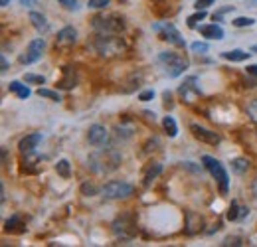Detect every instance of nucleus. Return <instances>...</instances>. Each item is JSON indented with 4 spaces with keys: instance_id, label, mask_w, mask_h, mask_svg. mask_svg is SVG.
Returning a JSON list of instances; mask_svg holds the SVG:
<instances>
[{
    "instance_id": "f257e3e1",
    "label": "nucleus",
    "mask_w": 257,
    "mask_h": 247,
    "mask_svg": "<svg viewBox=\"0 0 257 247\" xmlns=\"http://www.w3.org/2000/svg\"><path fill=\"white\" fill-rule=\"evenodd\" d=\"M123 157L117 152V150H113V148H101L97 150L95 154H91L89 157V168L97 174H109L113 170H117L119 164H121Z\"/></svg>"
},
{
    "instance_id": "f03ea898",
    "label": "nucleus",
    "mask_w": 257,
    "mask_h": 247,
    "mask_svg": "<svg viewBox=\"0 0 257 247\" xmlns=\"http://www.w3.org/2000/svg\"><path fill=\"white\" fill-rule=\"evenodd\" d=\"M91 26L99 34H119L125 30V18L117 14H103L91 20Z\"/></svg>"
},
{
    "instance_id": "7ed1b4c3",
    "label": "nucleus",
    "mask_w": 257,
    "mask_h": 247,
    "mask_svg": "<svg viewBox=\"0 0 257 247\" xmlns=\"http://www.w3.org/2000/svg\"><path fill=\"white\" fill-rule=\"evenodd\" d=\"M202 164L212 174V178H216L218 186H220V192L227 194V188H230V176H227V170L223 168V164L218 159L210 157V154H204V157H202Z\"/></svg>"
},
{
    "instance_id": "20e7f679",
    "label": "nucleus",
    "mask_w": 257,
    "mask_h": 247,
    "mask_svg": "<svg viewBox=\"0 0 257 247\" xmlns=\"http://www.w3.org/2000/svg\"><path fill=\"white\" fill-rule=\"evenodd\" d=\"M158 61L164 66L168 77H178L188 70V61L184 57H180L178 53H174V52H162L158 55Z\"/></svg>"
},
{
    "instance_id": "39448f33",
    "label": "nucleus",
    "mask_w": 257,
    "mask_h": 247,
    "mask_svg": "<svg viewBox=\"0 0 257 247\" xmlns=\"http://www.w3.org/2000/svg\"><path fill=\"white\" fill-rule=\"evenodd\" d=\"M113 233H115L121 241H131L137 235V222H135V215L131 213H121L119 218L113 222Z\"/></svg>"
},
{
    "instance_id": "423d86ee",
    "label": "nucleus",
    "mask_w": 257,
    "mask_h": 247,
    "mask_svg": "<svg viewBox=\"0 0 257 247\" xmlns=\"http://www.w3.org/2000/svg\"><path fill=\"white\" fill-rule=\"evenodd\" d=\"M101 192H103V196L107 200H125V198L133 196L135 188H133V184H129V182L111 180V182H107L105 186L101 188Z\"/></svg>"
},
{
    "instance_id": "0eeeda50",
    "label": "nucleus",
    "mask_w": 257,
    "mask_h": 247,
    "mask_svg": "<svg viewBox=\"0 0 257 247\" xmlns=\"http://www.w3.org/2000/svg\"><path fill=\"white\" fill-rule=\"evenodd\" d=\"M93 48L99 55H117L123 52V44L119 38H111V34H99L93 40Z\"/></svg>"
},
{
    "instance_id": "6e6552de",
    "label": "nucleus",
    "mask_w": 257,
    "mask_h": 247,
    "mask_svg": "<svg viewBox=\"0 0 257 247\" xmlns=\"http://www.w3.org/2000/svg\"><path fill=\"white\" fill-rule=\"evenodd\" d=\"M153 30L158 34L160 40H164V42H168V44H172V46H176V48H184V46H186L184 38L180 36V32H178V30H176L172 24H168V22H164V24H154Z\"/></svg>"
},
{
    "instance_id": "1a4fd4ad",
    "label": "nucleus",
    "mask_w": 257,
    "mask_h": 247,
    "mask_svg": "<svg viewBox=\"0 0 257 247\" xmlns=\"http://www.w3.org/2000/svg\"><path fill=\"white\" fill-rule=\"evenodd\" d=\"M44 50H46V40L44 38H34L30 44H28V48H26V52L24 53H20V57H18V61L22 66H30V64H36V61L42 57V53H44Z\"/></svg>"
},
{
    "instance_id": "9d476101",
    "label": "nucleus",
    "mask_w": 257,
    "mask_h": 247,
    "mask_svg": "<svg viewBox=\"0 0 257 247\" xmlns=\"http://www.w3.org/2000/svg\"><path fill=\"white\" fill-rule=\"evenodd\" d=\"M190 133L194 135V139L196 141H200V142H206V144H212V146H216V144H220V135L218 133H214V131H210V129H206V127H200V125H190Z\"/></svg>"
},
{
    "instance_id": "9b49d317",
    "label": "nucleus",
    "mask_w": 257,
    "mask_h": 247,
    "mask_svg": "<svg viewBox=\"0 0 257 247\" xmlns=\"http://www.w3.org/2000/svg\"><path fill=\"white\" fill-rule=\"evenodd\" d=\"M178 93H180V97H182L186 103H194V99H196L198 95H202V91H200V87L196 85V77H188V79L180 85Z\"/></svg>"
},
{
    "instance_id": "f8f14e48",
    "label": "nucleus",
    "mask_w": 257,
    "mask_h": 247,
    "mask_svg": "<svg viewBox=\"0 0 257 247\" xmlns=\"http://www.w3.org/2000/svg\"><path fill=\"white\" fill-rule=\"evenodd\" d=\"M87 141L91 146H105V142L109 141V131L103 125H91L87 131Z\"/></svg>"
},
{
    "instance_id": "ddd939ff",
    "label": "nucleus",
    "mask_w": 257,
    "mask_h": 247,
    "mask_svg": "<svg viewBox=\"0 0 257 247\" xmlns=\"http://www.w3.org/2000/svg\"><path fill=\"white\" fill-rule=\"evenodd\" d=\"M204 228V218L196 212H186V233L188 235H196L198 231H202Z\"/></svg>"
},
{
    "instance_id": "4468645a",
    "label": "nucleus",
    "mask_w": 257,
    "mask_h": 247,
    "mask_svg": "<svg viewBox=\"0 0 257 247\" xmlns=\"http://www.w3.org/2000/svg\"><path fill=\"white\" fill-rule=\"evenodd\" d=\"M77 40V32L75 28L71 26H66L64 30L58 32V38H55V48H66V46H73Z\"/></svg>"
},
{
    "instance_id": "2eb2a0df",
    "label": "nucleus",
    "mask_w": 257,
    "mask_h": 247,
    "mask_svg": "<svg viewBox=\"0 0 257 247\" xmlns=\"http://www.w3.org/2000/svg\"><path fill=\"white\" fill-rule=\"evenodd\" d=\"M40 142H42V135H40V133H32V135H26V137L18 142V148H20L22 154H26V152H34V150L38 148Z\"/></svg>"
},
{
    "instance_id": "dca6fc26",
    "label": "nucleus",
    "mask_w": 257,
    "mask_h": 247,
    "mask_svg": "<svg viewBox=\"0 0 257 247\" xmlns=\"http://www.w3.org/2000/svg\"><path fill=\"white\" fill-rule=\"evenodd\" d=\"M4 231H8V233H24L26 231V224L20 213H14L12 218H8L4 222Z\"/></svg>"
},
{
    "instance_id": "f3484780",
    "label": "nucleus",
    "mask_w": 257,
    "mask_h": 247,
    "mask_svg": "<svg viewBox=\"0 0 257 247\" xmlns=\"http://www.w3.org/2000/svg\"><path fill=\"white\" fill-rule=\"evenodd\" d=\"M200 34H202L204 38H208V40H223V30L218 24L202 26V28H200Z\"/></svg>"
},
{
    "instance_id": "a211bd4d",
    "label": "nucleus",
    "mask_w": 257,
    "mask_h": 247,
    "mask_svg": "<svg viewBox=\"0 0 257 247\" xmlns=\"http://www.w3.org/2000/svg\"><path fill=\"white\" fill-rule=\"evenodd\" d=\"M247 213H249V210H247V208H240V204L234 200V202H232V206L227 208L225 218L230 220V222H238V220H243Z\"/></svg>"
},
{
    "instance_id": "6ab92c4d",
    "label": "nucleus",
    "mask_w": 257,
    "mask_h": 247,
    "mask_svg": "<svg viewBox=\"0 0 257 247\" xmlns=\"http://www.w3.org/2000/svg\"><path fill=\"white\" fill-rule=\"evenodd\" d=\"M8 89L12 91L18 99H28V97H30V89H28V85H24L22 81H10Z\"/></svg>"
},
{
    "instance_id": "aec40b11",
    "label": "nucleus",
    "mask_w": 257,
    "mask_h": 247,
    "mask_svg": "<svg viewBox=\"0 0 257 247\" xmlns=\"http://www.w3.org/2000/svg\"><path fill=\"white\" fill-rule=\"evenodd\" d=\"M75 85H77V75H75L73 68H66V70H64V79L58 83V87H62V89H71V87H75Z\"/></svg>"
},
{
    "instance_id": "412c9836",
    "label": "nucleus",
    "mask_w": 257,
    "mask_h": 247,
    "mask_svg": "<svg viewBox=\"0 0 257 247\" xmlns=\"http://www.w3.org/2000/svg\"><path fill=\"white\" fill-rule=\"evenodd\" d=\"M30 22H32V26L38 30V32H48V28H50L46 16L40 14V12H30Z\"/></svg>"
},
{
    "instance_id": "4be33fe9",
    "label": "nucleus",
    "mask_w": 257,
    "mask_h": 247,
    "mask_svg": "<svg viewBox=\"0 0 257 247\" xmlns=\"http://www.w3.org/2000/svg\"><path fill=\"white\" fill-rule=\"evenodd\" d=\"M162 127H164V131H166V135H168L170 139H174V137L178 135V125H176V121H174V117H170V115H166V117L162 119Z\"/></svg>"
},
{
    "instance_id": "5701e85b",
    "label": "nucleus",
    "mask_w": 257,
    "mask_h": 247,
    "mask_svg": "<svg viewBox=\"0 0 257 247\" xmlns=\"http://www.w3.org/2000/svg\"><path fill=\"white\" fill-rule=\"evenodd\" d=\"M249 55L251 53H247L243 50H232V52H223L222 53V57L227 59V61H245V59H249Z\"/></svg>"
},
{
    "instance_id": "b1692460",
    "label": "nucleus",
    "mask_w": 257,
    "mask_h": 247,
    "mask_svg": "<svg viewBox=\"0 0 257 247\" xmlns=\"http://www.w3.org/2000/svg\"><path fill=\"white\" fill-rule=\"evenodd\" d=\"M232 170H234L236 174H245V172L249 170V160L243 159V157L234 159V160H232Z\"/></svg>"
},
{
    "instance_id": "393cba45",
    "label": "nucleus",
    "mask_w": 257,
    "mask_h": 247,
    "mask_svg": "<svg viewBox=\"0 0 257 247\" xmlns=\"http://www.w3.org/2000/svg\"><path fill=\"white\" fill-rule=\"evenodd\" d=\"M160 172H162V164H160V162H154V164L147 170V174H145V186H149V184H151Z\"/></svg>"
},
{
    "instance_id": "a878e982",
    "label": "nucleus",
    "mask_w": 257,
    "mask_h": 247,
    "mask_svg": "<svg viewBox=\"0 0 257 247\" xmlns=\"http://www.w3.org/2000/svg\"><path fill=\"white\" fill-rule=\"evenodd\" d=\"M55 172H58L62 178H69V176H71V166H69V162H68L66 159L58 160V164H55Z\"/></svg>"
},
{
    "instance_id": "bb28decb",
    "label": "nucleus",
    "mask_w": 257,
    "mask_h": 247,
    "mask_svg": "<svg viewBox=\"0 0 257 247\" xmlns=\"http://www.w3.org/2000/svg\"><path fill=\"white\" fill-rule=\"evenodd\" d=\"M38 95L46 97V99H51V101H62V95L58 93V91H50V89H44V87L38 89Z\"/></svg>"
},
{
    "instance_id": "cd10ccee",
    "label": "nucleus",
    "mask_w": 257,
    "mask_h": 247,
    "mask_svg": "<svg viewBox=\"0 0 257 247\" xmlns=\"http://www.w3.org/2000/svg\"><path fill=\"white\" fill-rule=\"evenodd\" d=\"M206 16H208V14H206V10H198L196 14L188 16V20H186V22H188V26H190V28H196V24H198V22H202Z\"/></svg>"
},
{
    "instance_id": "c85d7f7f",
    "label": "nucleus",
    "mask_w": 257,
    "mask_h": 247,
    "mask_svg": "<svg viewBox=\"0 0 257 247\" xmlns=\"http://www.w3.org/2000/svg\"><path fill=\"white\" fill-rule=\"evenodd\" d=\"M232 24H234L236 28H245V26H253V24H255V20H253V18H249V16H240V18H234V20H232Z\"/></svg>"
},
{
    "instance_id": "c756f323",
    "label": "nucleus",
    "mask_w": 257,
    "mask_h": 247,
    "mask_svg": "<svg viewBox=\"0 0 257 247\" xmlns=\"http://www.w3.org/2000/svg\"><path fill=\"white\" fill-rule=\"evenodd\" d=\"M222 245H223V247H230V245L240 247V245H243V239H241L240 235H230V237H225V239L222 241Z\"/></svg>"
},
{
    "instance_id": "7c9ffc66",
    "label": "nucleus",
    "mask_w": 257,
    "mask_h": 247,
    "mask_svg": "<svg viewBox=\"0 0 257 247\" xmlns=\"http://www.w3.org/2000/svg\"><path fill=\"white\" fill-rule=\"evenodd\" d=\"M24 81H26V83H36V85H44V83H46L44 75H34V73H26V75H24Z\"/></svg>"
},
{
    "instance_id": "2f4dec72",
    "label": "nucleus",
    "mask_w": 257,
    "mask_h": 247,
    "mask_svg": "<svg viewBox=\"0 0 257 247\" xmlns=\"http://www.w3.org/2000/svg\"><path fill=\"white\" fill-rule=\"evenodd\" d=\"M99 190L93 186V184H87V182H85V184H81V194L83 196H95Z\"/></svg>"
},
{
    "instance_id": "473e14b6",
    "label": "nucleus",
    "mask_w": 257,
    "mask_h": 247,
    "mask_svg": "<svg viewBox=\"0 0 257 247\" xmlns=\"http://www.w3.org/2000/svg\"><path fill=\"white\" fill-rule=\"evenodd\" d=\"M247 115H249V119L253 121V123H257V99H253L249 105H247Z\"/></svg>"
},
{
    "instance_id": "72a5a7b5",
    "label": "nucleus",
    "mask_w": 257,
    "mask_h": 247,
    "mask_svg": "<svg viewBox=\"0 0 257 247\" xmlns=\"http://www.w3.org/2000/svg\"><path fill=\"white\" fill-rule=\"evenodd\" d=\"M190 50H192L194 53H206L210 48H208V44H204V42H194V44L190 46Z\"/></svg>"
},
{
    "instance_id": "f704fd0d",
    "label": "nucleus",
    "mask_w": 257,
    "mask_h": 247,
    "mask_svg": "<svg viewBox=\"0 0 257 247\" xmlns=\"http://www.w3.org/2000/svg\"><path fill=\"white\" fill-rule=\"evenodd\" d=\"M87 6L89 8H107L109 6V0H89V2H87Z\"/></svg>"
},
{
    "instance_id": "c9c22d12",
    "label": "nucleus",
    "mask_w": 257,
    "mask_h": 247,
    "mask_svg": "<svg viewBox=\"0 0 257 247\" xmlns=\"http://www.w3.org/2000/svg\"><path fill=\"white\" fill-rule=\"evenodd\" d=\"M216 2V0H196V4H194V8L196 10H206L208 6H212Z\"/></svg>"
},
{
    "instance_id": "e433bc0d",
    "label": "nucleus",
    "mask_w": 257,
    "mask_h": 247,
    "mask_svg": "<svg viewBox=\"0 0 257 247\" xmlns=\"http://www.w3.org/2000/svg\"><path fill=\"white\" fill-rule=\"evenodd\" d=\"M162 99H164V107H166V109H172V107H174V103H172V93H170V91H164V93H162Z\"/></svg>"
},
{
    "instance_id": "4c0bfd02",
    "label": "nucleus",
    "mask_w": 257,
    "mask_h": 247,
    "mask_svg": "<svg viewBox=\"0 0 257 247\" xmlns=\"http://www.w3.org/2000/svg\"><path fill=\"white\" fill-rule=\"evenodd\" d=\"M151 99H154V91H153V89L142 91V93L138 95V101H151Z\"/></svg>"
},
{
    "instance_id": "58836bf2",
    "label": "nucleus",
    "mask_w": 257,
    "mask_h": 247,
    "mask_svg": "<svg viewBox=\"0 0 257 247\" xmlns=\"http://www.w3.org/2000/svg\"><path fill=\"white\" fill-rule=\"evenodd\" d=\"M60 4H64L68 10H77V0H60Z\"/></svg>"
},
{
    "instance_id": "ea45409f",
    "label": "nucleus",
    "mask_w": 257,
    "mask_h": 247,
    "mask_svg": "<svg viewBox=\"0 0 257 247\" xmlns=\"http://www.w3.org/2000/svg\"><path fill=\"white\" fill-rule=\"evenodd\" d=\"M182 166L192 170V172H200V166H194V162H182Z\"/></svg>"
},
{
    "instance_id": "a19ab883",
    "label": "nucleus",
    "mask_w": 257,
    "mask_h": 247,
    "mask_svg": "<svg viewBox=\"0 0 257 247\" xmlns=\"http://www.w3.org/2000/svg\"><path fill=\"white\" fill-rule=\"evenodd\" d=\"M0 66H2V73L4 71H8V59L2 55V57H0Z\"/></svg>"
},
{
    "instance_id": "79ce46f5",
    "label": "nucleus",
    "mask_w": 257,
    "mask_h": 247,
    "mask_svg": "<svg viewBox=\"0 0 257 247\" xmlns=\"http://www.w3.org/2000/svg\"><path fill=\"white\" fill-rule=\"evenodd\" d=\"M142 115H145L149 121H153V123L156 121V115H154V113H151V111H142Z\"/></svg>"
},
{
    "instance_id": "37998d69",
    "label": "nucleus",
    "mask_w": 257,
    "mask_h": 247,
    "mask_svg": "<svg viewBox=\"0 0 257 247\" xmlns=\"http://www.w3.org/2000/svg\"><path fill=\"white\" fill-rule=\"evenodd\" d=\"M245 70H247L249 75H257V66H247Z\"/></svg>"
},
{
    "instance_id": "c03bdc74",
    "label": "nucleus",
    "mask_w": 257,
    "mask_h": 247,
    "mask_svg": "<svg viewBox=\"0 0 257 247\" xmlns=\"http://www.w3.org/2000/svg\"><path fill=\"white\" fill-rule=\"evenodd\" d=\"M251 192H253V196H255V200H257V178L253 180V186H251Z\"/></svg>"
},
{
    "instance_id": "a18cd8bd",
    "label": "nucleus",
    "mask_w": 257,
    "mask_h": 247,
    "mask_svg": "<svg viewBox=\"0 0 257 247\" xmlns=\"http://www.w3.org/2000/svg\"><path fill=\"white\" fill-rule=\"evenodd\" d=\"M245 4L251 8H257V0H245Z\"/></svg>"
},
{
    "instance_id": "49530a36",
    "label": "nucleus",
    "mask_w": 257,
    "mask_h": 247,
    "mask_svg": "<svg viewBox=\"0 0 257 247\" xmlns=\"http://www.w3.org/2000/svg\"><path fill=\"white\" fill-rule=\"evenodd\" d=\"M10 0H0V6H8Z\"/></svg>"
},
{
    "instance_id": "de8ad7c7",
    "label": "nucleus",
    "mask_w": 257,
    "mask_h": 247,
    "mask_svg": "<svg viewBox=\"0 0 257 247\" xmlns=\"http://www.w3.org/2000/svg\"><path fill=\"white\" fill-rule=\"evenodd\" d=\"M251 52H255V53H257V46H253V48H251Z\"/></svg>"
},
{
    "instance_id": "09e8293b",
    "label": "nucleus",
    "mask_w": 257,
    "mask_h": 247,
    "mask_svg": "<svg viewBox=\"0 0 257 247\" xmlns=\"http://www.w3.org/2000/svg\"><path fill=\"white\" fill-rule=\"evenodd\" d=\"M119 2H125V4H127V0H119Z\"/></svg>"
}]
</instances>
